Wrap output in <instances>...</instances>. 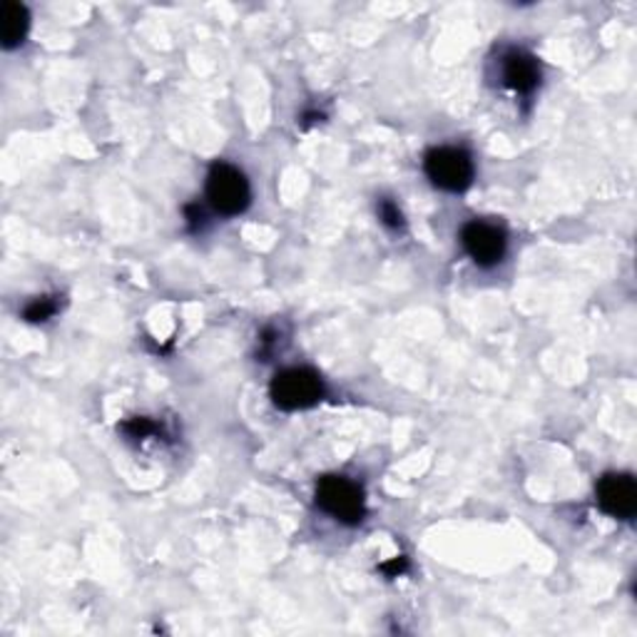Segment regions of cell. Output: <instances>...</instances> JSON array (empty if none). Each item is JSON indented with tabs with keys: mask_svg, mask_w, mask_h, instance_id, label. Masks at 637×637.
<instances>
[{
	"mask_svg": "<svg viewBox=\"0 0 637 637\" xmlns=\"http://www.w3.org/2000/svg\"><path fill=\"white\" fill-rule=\"evenodd\" d=\"M403 568H406V560H403V558H399L394 562H386V566H384V570L391 572V576H394V572H401Z\"/></svg>",
	"mask_w": 637,
	"mask_h": 637,
	"instance_id": "11",
	"label": "cell"
},
{
	"mask_svg": "<svg viewBox=\"0 0 637 637\" xmlns=\"http://www.w3.org/2000/svg\"><path fill=\"white\" fill-rule=\"evenodd\" d=\"M379 217H381V222H384V225H386V227H391V229H399V227L403 225L401 209H399L391 199H381V205H379Z\"/></svg>",
	"mask_w": 637,
	"mask_h": 637,
	"instance_id": "10",
	"label": "cell"
},
{
	"mask_svg": "<svg viewBox=\"0 0 637 637\" xmlns=\"http://www.w3.org/2000/svg\"><path fill=\"white\" fill-rule=\"evenodd\" d=\"M28 26L30 16L26 6L13 3V0H6V3L0 6V38H3V48L8 50L18 48L20 42L26 40Z\"/></svg>",
	"mask_w": 637,
	"mask_h": 637,
	"instance_id": "8",
	"label": "cell"
},
{
	"mask_svg": "<svg viewBox=\"0 0 637 637\" xmlns=\"http://www.w3.org/2000/svg\"><path fill=\"white\" fill-rule=\"evenodd\" d=\"M316 506L346 526L361 523L366 513L364 491L344 476H324L316 483Z\"/></svg>",
	"mask_w": 637,
	"mask_h": 637,
	"instance_id": "2",
	"label": "cell"
},
{
	"mask_svg": "<svg viewBox=\"0 0 637 637\" xmlns=\"http://www.w3.org/2000/svg\"><path fill=\"white\" fill-rule=\"evenodd\" d=\"M538 80H540V66L530 52L511 50L503 58V82L511 90L528 95L538 88Z\"/></svg>",
	"mask_w": 637,
	"mask_h": 637,
	"instance_id": "7",
	"label": "cell"
},
{
	"mask_svg": "<svg viewBox=\"0 0 637 637\" xmlns=\"http://www.w3.org/2000/svg\"><path fill=\"white\" fill-rule=\"evenodd\" d=\"M270 394L282 411H302L324 399V384L312 369H284L272 379Z\"/></svg>",
	"mask_w": 637,
	"mask_h": 637,
	"instance_id": "1",
	"label": "cell"
},
{
	"mask_svg": "<svg viewBox=\"0 0 637 637\" xmlns=\"http://www.w3.org/2000/svg\"><path fill=\"white\" fill-rule=\"evenodd\" d=\"M56 310H58V304L48 300V296H42V300H36L33 304H28L26 318L28 322H48V318L56 314Z\"/></svg>",
	"mask_w": 637,
	"mask_h": 637,
	"instance_id": "9",
	"label": "cell"
},
{
	"mask_svg": "<svg viewBox=\"0 0 637 637\" xmlns=\"http://www.w3.org/2000/svg\"><path fill=\"white\" fill-rule=\"evenodd\" d=\"M461 244L469 257L481 267H493L506 254V232L491 222H469L461 229Z\"/></svg>",
	"mask_w": 637,
	"mask_h": 637,
	"instance_id": "5",
	"label": "cell"
},
{
	"mask_svg": "<svg viewBox=\"0 0 637 637\" xmlns=\"http://www.w3.org/2000/svg\"><path fill=\"white\" fill-rule=\"evenodd\" d=\"M207 199L209 205L215 207L219 215L235 217L239 212L249 207V183L244 177L242 169L227 163L212 165L207 175Z\"/></svg>",
	"mask_w": 637,
	"mask_h": 637,
	"instance_id": "3",
	"label": "cell"
},
{
	"mask_svg": "<svg viewBox=\"0 0 637 637\" xmlns=\"http://www.w3.org/2000/svg\"><path fill=\"white\" fill-rule=\"evenodd\" d=\"M598 503L608 516L628 520L637 511V486L628 473H608L598 483Z\"/></svg>",
	"mask_w": 637,
	"mask_h": 637,
	"instance_id": "6",
	"label": "cell"
},
{
	"mask_svg": "<svg viewBox=\"0 0 637 637\" xmlns=\"http://www.w3.org/2000/svg\"><path fill=\"white\" fill-rule=\"evenodd\" d=\"M423 169L433 185L445 193H463L473 183V159L459 147H437L423 159Z\"/></svg>",
	"mask_w": 637,
	"mask_h": 637,
	"instance_id": "4",
	"label": "cell"
}]
</instances>
